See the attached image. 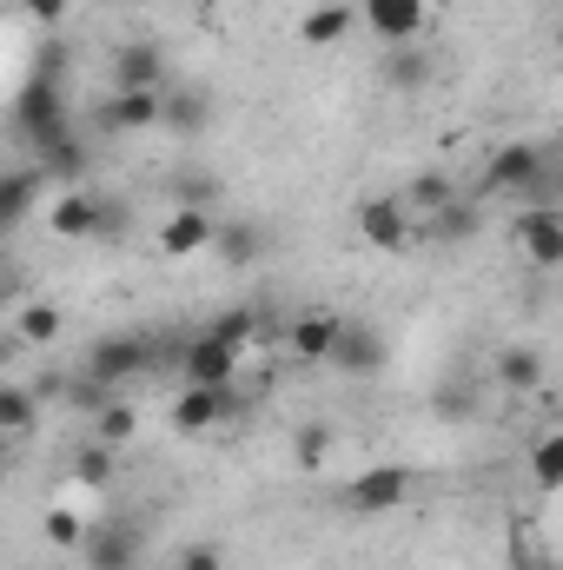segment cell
<instances>
[{
    "instance_id": "cell-19",
    "label": "cell",
    "mask_w": 563,
    "mask_h": 570,
    "mask_svg": "<svg viewBox=\"0 0 563 570\" xmlns=\"http://www.w3.org/2000/svg\"><path fill=\"white\" fill-rule=\"evenodd\" d=\"M352 27H358V7H345V0H318V7L298 20V40H305V47H338Z\"/></svg>"
},
{
    "instance_id": "cell-25",
    "label": "cell",
    "mask_w": 563,
    "mask_h": 570,
    "mask_svg": "<svg viewBox=\"0 0 563 570\" xmlns=\"http://www.w3.org/2000/svg\"><path fill=\"white\" fill-rule=\"evenodd\" d=\"M531 484L537 491H563V431H544L531 444Z\"/></svg>"
},
{
    "instance_id": "cell-35",
    "label": "cell",
    "mask_w": 563,
    "mask_h": 570,
    "mask_svg": "<svg viewBox=\"0 0 563 570\" xmlns=\"http://www.w3.org/2000/svg\"><path fill=\"white\" fill-rule=\"evenodd\" d=\"M100 239H127V206H120V199H107V213H100Z\"/></svg>"
},
{
    "instance_id": "cell-7",
    "label": "cell",
    "mask_w": 563,
    "mask_h": 570,
    "mask_svg": "<svg viewBox=\"0 0 563 570\" xmlns=\"http://www.w3.org/2000/svg\"><path fill=\"white\" fill-rule=\"evenodd\" d=\"M213 239H219V213H213V206H172L166 226H159V253H166V259L213 253Z\"/></svg>"
},
{
    "instance_id": "cell-24",
    "label": "cell",
    "mask_w": 563,
    "mask_h": 570,
    "mask_svg": "<svg viewBox=\"0 0 563 570\" xmlns=\"http://www.w3.org/2000/svg\"><path fill=\"white\" fill-rule=\"evenodd\" d=\"M134 431H140V412H134L127 399H107V405L93 412V438H100V444H113V451H120V444H134Z\"/></svg>"
},
{
    "instance_id": "cell-10",
    "label": "cell",
    "mask_w": 563,
    "mask_h": 570,
    "mask_svg": "<svg viewBox=\"0 0 563 570\" xmlns=\"http://www.w3.org/2000/svg\"><path fill=\"white\" fill-rule=\"evenodd\" d=\"M338 338H345V318H338V312H298V318L285 325V352L305 358V365H318V358L332 365Z\"/></svg>"
},
{
    "instance_id": "cell-32",
    "label": "cell",
    "mask_w": 563,
    "mask_h": 570,
    "mask_svg": "<svg viewBox=\"0 0 563 570\" xmlns=\"http://www.w3.org/2000/svg\"><path fill=\"white\" fill-rule=\"evenodd\" d=\"M385 73H392V87H424V80H431V60H424L418 47H398Z\"/></svg>"
},
{
    "instance_id": "cell-27",
    "label": "cell",
    "mask_w": 563,
    "mask_h": 570,
    "mask_svg": "<svg viewBox=\"0 0 563 570\" xmlns=\"http://www.w3.org/2000/svg\"><path fill=\"white\" fill-rule=\"evenodd\" d=\"M13 338H27V345H53V338H60V305H20Z\"/></svg>"
},
{
    "instance_id": "cell-34",
    "label": "cell",
    "mask_w": 563,
    "mask_h": 570,
    "mask_svg": "<svg viewBox=\"0 0 563 570\" xmlns=\"http://www.w3.org/2000/svg\"><path fill=\"white\" fill-rule=\"evenodd\" d=\"M20 13L40 20V27H53V20H67V0H20Z\"/></svg>"
},
{
    "instance_id": "cell-33",
    "label": "cell",
    "mask_w": 563,
    "mask_h": 570,
    "mask_svg": "<svg viewBox=\"0 0 563 570\" xmlns=\"http://www.w3.org/2000/svg\"><path fill=\"white\" fill-rule=\"evenodd\" d=\"M179 570H226V551L219 544H186L179 551Z\"/></svg>"
},
{
    "instance_id": "cell-17",
    "label": "cell",
    "mask_w": 563,
    "mask_h": 570,
    "mask_svg": "<svg viewBox=\"0 0 563 570\" xmlns=\"http://www.w3.org/2000/svg\"><path fill=\"white\" fill-rule=\"evenodd\" d=\"M33 166L47 173V186H67V193H73V186L87 179V166H93V153H87V140H80V134H67V140L40 146V153H33Z\"/></svg>"
},
{
    "instance_id": "cell-11",
    "label": "cell",
    "mask_w": 563,
    "mask_h": 570,
    "mask_svg": "<svg viewBox=\"0 0 563 570\" xmlns=\"http://www.w3.org/2000/svg\"><path fill=\"white\" fill-rule=\"evenodd\" d=\"M233 372H239V352L233 345H219L213 332H192L186 338V352H179V379L186 385H233Z\"/></svg>"
},
{
    "instance_id": "cell-5",
    "label": "cell",
    "mask_w": 563,
    "mask_h": 570,
    "mask_svg": "<svg viewBox=\"0 0 563 570\" xmlns=\"http://www.w3.org/2000/svg\"><path fill=\"white\" fill-rule=\"evenodd\" d=\"M358 233L372 253H405V246H418V213H412V199H365Z\"/></svg>"
},
{
    "instance_id": "cell-14",
    "label": "cell",
    "mask_w": 563,
    "mask_h": 570,
    "mask_svg": "<svg viewBox=\"0 0 563 570\" xmlns=\"http://www.w3.org/2000/svg\"><path fill=\"white\" fill-rule=\"evenodd\" d=\"M385 352H392V345H385V332H378V325H352V318H345V338H338L332 365H338L345 379H372V372L385 365Z\"/></svg>"
},
{
    "instance_id": "cell-6",
    "label": "cell",
    "mask_w": 563,
    "mask_h": 570,
    "mask_svg": "<svg viewBox=\"0 0 563 570\" xmlns=\"http://www.w3.org/2000/svg\"><path fill=\"white\" fill-rule=\"evenodd\" d=\"M517 253L537 273H557L563 266V206H524L517 213Z\"/></svg>"
},
{
    "instance_id": "cell-29",
    "label": "cell",
    "mask_w": 563,
    "mask_h": 570,
    "mask_svg": "<svg viewBox=\"0 0 563 570\" xmlns=\"http://www.w3.org/2000/svg\"><path fill=\"white\" fill-rule=\"evenodd\" d=\"M325 451H332V425H298V438H292L298 471H318V464H325Z\"/></svg>"
},
{
    "instance_id": "cell-20",
    "label": "cell",
    "mask_w": 563,
    "mask_h": 570,
    "mask_svg": "<svg viewBox=\"0 0 563 570\" xmlns=\"http://www.w3.org/2000/svg\"><path fill=\"white\" fill-rule=\"evenodd\" d=\"M40 186H47V173H40V166H20V173H7V179H0V226H7V233H13V226H27V213H33Z\"/></svg>"
},
{
    "instance_id": "cell-36",
    "label": "cell",
    "mask_w": 563,
    "mask_h": 570,
    "mask_svg": "<svg viewBox=\"0 0 563 570\" xmlns=\"http://www.w3.org/2000/svg\"><path fill=\"white\" fill-rule=\"evenodd\" d=\"M551 193H557V206H563V159L551 166Z\"/></svg>"
},
{
    "instance_id": "cell-22",
    "label": "cell",
    "mask_w": 563,
    "mask_h": 570,
    "mask_svg": "<svg viewBox=\"0 0 563 570\" xmlns=\"http://www.w3.org/2000/svg\"><path fill=\"white\" fill-rule=\"evenodd\" d=\"M497 385H504L511 399H531V392L544 385V358H537L531 345H504V352H497Z\"/></svg>"
},
{
    "instance_id": "cell-15",
    "label": "cell",
    "mask_w": 563,
    "mask_h": 570,
    "mask_svg": "<svg viewBox=\"0 0 563 570\" xmlns=\"http://www.w3.org/2000/svg\"><path fill=\"white\" fill-rule=\"evenodd\" d=\"M266 246H273V233H266V226H253V219H219V239H213V253H219L233 273L259 266V259H266Z\"/></svg>"
},
{
    "instance_id": "cell-9",
    "label": "cell",
    "mask_w": 563,
    "mask_h": 570,
    "mask_svg": "<svg viewBox=\"0 0 563 570\" xmlns=\"http://www.w3.org/2000/svg\"><path fill=\"white\" fill-rule=\"evenodd\" d=\"M358 20H372V33L392 40V47H418L431 7L424 0H358Z\"/></svg>"
},
{
    "instance_id": "cell-23",
    "label": "cell",
    "mask_w": 563,
    "mask_h": 570,
    "mask_svg": "<svg viewBox=\"0 0 563 570\" xmlns=\"http://www.w3.org/2000/svg\"><path fill=\"white\" fill-rule=\"evenodd\" d=\"M33 425H40L33 392H27V385H7V392H0V438H7V444H27Z\"/></svg>"
},
{
    "instance_id": "cell-2",
    "label": "cell",
    "mask_w": 563,
    "mask_h": 570,
    "mask_svg": "<svg viewBox=\"0 0 563 570\" xmlns=\"http://www.w3.org/2000/svg\"><path fill=\"white\" fill-rule=\"evenodd\" d=\"M412 491H418V471H412V464H372V471H358V478L338 491V504L358 511V518H385V511H398Z\"/></svg>"
},
{
    "instance_id": "cell-37",
    "label": "cell",
    "mask_w": 563,
    "mask_h": 570,
    "mask_svg": "<svg viewBox=\"0 0 563 570\" xmlns=\"http://www.w3.org/2000/svg\"><path fill=\"white\" fill-rule=\"evenodd\" d=\"M100 7H113V0H100Z\"/></svg>"
},
{
    "instance_id": "cell-30",
    "label": "cell",
    "mask_w": 563,
    "mask_h": 570,
    "mask_svg": "<svg viewBox=\"0 0 563 570\" xmlns=\"http://www.w3.org/2000/svg\"><path fill=\"white\" fill-rule=\"evenodd\" d=\"M172 193H179V206H213V213H219V179H213V173H179Z\"/></svg>"
},
{
    "instance_id": "cell-8",
    "label": "cell",
    "mask_w": 563,
    "mask_h": 570,
    "mask_svg": "<svg viewBox=\"0 0 563 570\" xmlns=\"http://www.w3.org/2000/svg\"><path fill=\"white\" fill-rule=\"evenodd\" d=\"M80 558H87V570H140V524H127V518L93 524Z\"/></svg>"
},
{
    "instance_id": "cell-28",
    "label": "cell",
    "mask_w": 563,
    "mask_h": 570,
    "mask_svg": "<svg viewBox=\"0 0 563 570\" xmlns=\"http://www.w3.org/2000/svg\"><path fill=\"white\" fill-rule=\"evenodd\" d=\"M73 484H87V491H107V484H113V444H100V438H93V444L73 458Z\"/></svg>"
},
{
    "instance_id": "cell-21",
    "label": "cell",
    "mask_w": 563,
    "mask_h": 570,
    "mask_svg": "<svg viewBox=\"0 0 563 570\" xmlns=\"http://www.w3.org/2000/svg\"><path fill=\"white\" fill-rule=\"evenodd\" d=\"M219 345H233V352H246V345H259V338H279L253 305H226V312H213V325H206Z\"/></svg>"
},
{
    "instance_id": "cell-16",
    "label": "cell",
    "mask_w": 563,
    "mask_h": 570,
    "mask_svg": "<svg viewBox=\"0 0 563 570\" xmlns=\"http://www.w3.org/2000/svg\"><path fill=\"white\" fill-rule=\"evenodd\" d=\"M471 233H477V199H464V193H457L451 206H437V213H424L418 219L424 246H464Z\"/></svg>"
},
{
    "instance_id": "cell-12",
    "label": "cell",
    "mask_w": 563,
    "mask_h": 570,
    "mask_svg": "<svg viewBox=\"0 0 563 570\" xmlns=\"http://www.w3.org/2000/svg\"><path fill=\"white\" fill-rule=\"evenodd\" d=\"M172 94V87H166ZM166 94H107L100 107H93V120L107 127V134H152L159 120H166Z\"/></svg>"
},
{
    "instance_id": "cell-13",
    "label": "cell",
    "mask_w": 563,
    "mask_h": 570,
    "mask_svg": "<svg viewBox=\"0 0 563 570\" xmlns=\"http://www.w3.org/2000/svg\"><path fill=\"white\" fill-rule=\"evenodd\" d=\"M100 213H107V199L73 186V193H60L47 206V226H53V239H100Z\"/></svg>"
},
{
    "instance_id": "cell-3",
    "label": "cell",
    "mask_w": 563,
    "mask_h": 570,
    "mask_svg": "<svg viewBox=\"0 0 563 570\" xmlns=\"http://www.w3.org/2000/svg\"><path fill=\"white\" fill-rule=\"evenodd\" d=\"M107 87L113 94H166L172 87V60L159 40H127L113 60H107Z\"/></svg>"
},
{
    "instance_id": "cell-26",
    "label": "cell",
    "mask_w": 563,
    "mask_h": 570,
    "mask_svg": "<svg viewBox=\"0 0 563 570\" xmlns=\"http://www.w3.org/2000/svg\"><path fill=\"white\" fill-rule=\"evenodd\" d=\"M405 199H412V213L424 219V213H437V206H451V199H457V179L431 166V173H418V179L405 186Z\"/></svg>"
},
{
    "instance_id": "cell-4",
    "label": "cell",
    "mask_w": 563,
    "mask_h": 570,
    "mask_svg": "<svg viewBox=\"0 0 563 570\" xmlns=\"http://www.w3.org/2000/svg\"><path fill=\"white\" fill-rule=\"evenodd\" d=\"M239 412V392L233 385H186L172 405H166V425L179 431V438H199V431L226 425Z\"/></svg>"
},
{
    "instance_id": "cell-1",
    "label": "cell",
    "mask_w": 563,
    "mask_h": 570,
    "mask_svg": "<svg viewBox=\"0 0 563 570\" xmlns=\"http://www.w3.org/2000/svg\"><path fill=\"white\" fill-rule=\"evenodd\" d=\"M60 67H67V53L40 60V73H33L20 94H13V134L33 146V153L73 134V127H67V100H60Z\"/></svg>"
},
{
    "instance_id": "cell-31",
    "label": "cell",
    "mask_w": 563,
    "mask_h": 570,
    "mask_svg": "<svg viewBox=\"0 0 563 570\" xmlns=\"http://www.w3.org/2000/svg\"><path fill=\"white\" fill-rule=\"evenodd\" d=\"M40 531H47V544H53V551H80V544H87V524H80L73 511H47V524H40Z\"/></svg>"
},
{
    "instance_id": "cell-18",
    "label": "cell",
    "mask_w": 563,
    "mask_h": 570,
    "mask_svg": "<svg viewBox=\"0 0 563 570\" xmlns=\"http://www.w3.org/2000/svg\"><path fill=\"white\" fill-rule=\"evenodd\" d=\"M172 140H199L206 127H213V100L199 94V87H172L166 94V120H159Z\"/></svg>"
}]
</instances>
